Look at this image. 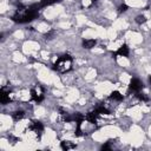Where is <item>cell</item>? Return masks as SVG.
<instances>
[{
    "label": "cell",
    "mask_w": 151,
    "mask_h": 151,
    "mask_svg": "<svg viewBox=\"0 0 151 151\" xmlns=\"http://www.w3.org/2000/svg\"><path fill=\"white\" fill-rule=\"evenodd\" d=\"M39 8H40V5H31V6L26 7V6L19 4L17 12L12 15V20L18 24L31 22L39 15Z\"/></svg>",
    "instance_id": "cell-1"
},
{
    "label": "cell",
    "mask_w": 151,
    "mask_h": 151,
    "mask_svg": "<svg viewBox=\"0 0 151 151\" xmlns=\"http://www.w3.org/2000/svg\"><path fill=\"white\" fill-rule=\"evenodd\" d=\"M72 64H73V58L70 54H63L57 59L53 68L59 73H65L72 68Z\"/></svg>",
    "instance_id": "cell-2"
},
{
    "label": "cell",
    "mask_w": 151,
    "mask_h": 151,
    "mask_svg": "<svg viewBox=\"0 0 151 151\" xmlns=\"http://www.w3.org/2000/svg\"><path fill=\"white\" fill-rule=\"evenodd\" d=\"M31 99L33 101H35L37 104H40L44 99H45V94H44V88L41 86H37L31 88Z\"/></svg>",
    "instance_id": "cell-3"
},
{
    "label": "cell",
    "mask_w": 151,
    "mask_h": 151,
    "mask_svg": "<svg viewBox=\"0 0 151 151\" xmlns=\"http://www.w3.org/2000/svg\"><path fill=\"white\" fill-rule=\"evenodd\" d=\"M143 87H144V84H143V81L142 80H139L138 78H132L131 80H130V84H129V91L131 92H136V93H138V92H140L142 90H143Z\"/></svg>",
    "instance_id": "cell-4"
},
{
    "label": "cell",
    "mask_w": 151,
    "mask_h": 151,
    "mask_svg": "<svg viewBox=\"0 0 151 151\" xmlns=\"http://www.w3.org/2000/svg\"><path fill=\"white\" fill-rule=\"evenodd\" d=\"M9 93H11V90L8 88V87H1V90H0V103L2 104V105H7V104H9L11 103V96H9Z\"/></svg>",
    "instance_id": "cell-5"
},
{
    "label": "cell",
    "mask_w": 151,
    "mask_h": 151,
    "mask_svg": "<svg viewBox=\"0 0 151 151\" xmlns=\"http://www.w3.org/2000/svg\"><path fill=\"white\" fill-rule=\"evenodd\" d=\"M28 129L40 136L42 133V131H44V125H42V123L40 120H32L29 126H28Z\"/></svg>",
    "instance_id": "cell-6"
},
{
    "label": "cell",
    "mask_w": 151,
    "mask_h": 151,
    "mask_svg": "<svg viewBox=\"0 0 151 151\" xmlns=\"http://www.w3.org/2000/svg\"><path fill=\"white\" fill-rule=\"evenodd\" d=\"M129 54H130V50H129L127 45L124 44V45H122L114 53H112V57H113V58H117V55H119V57H126V58H127Z\"/></svg>",
    "instance_id": "cell-7"
},
{
    "label": "cell",
    "mask_w": 151,
    "mask_h": 151,
    "mask_svg": "<svg viewBox=\"0 0 151 151\" xmlns=\"http://www.w3.org/2000/svg\"><path fill=\"white\" fill-rule=\"evenodd\" d=\"M98 113L93 110V111H90V112H87L86 114H85V119L90 123V124H96L97 123V119H98Z\"/></svg>",
    "instance_id": "cell-8"
},
{
    "label": "cell",
    "mask_w": 151,
    "mask_h": 151,
    "mask_svg": "<svg viewBox=\"0 0 151 151\" xmlns=\"http://www.w3.org/2000/svg\"><path fill=\"white\" fill-rule=\"evenodd\" d=\"M97 45V40L96 39H85L83 40V47L86 50H91Z\"/></svg>",
    "instance_id": "cell-9"
},
{
    "label": "cell",
    "mask_w": 151,
    "mask_h": 151,
    "mask_svg": "<svg viewBox=\"0 0 151 151\" xmlns=\"http://www.w3.org/2000/svg\"><path fill=\"white\" fill-rule=\"evenodd\" d=\"M60 147L64 150V151H67V150H71V149H76V144L70 142V140H63L60 143Z\"/></svg>",
    "instance_id": "cell-10"
},
{
    "label": "cell",
    "mask_w": 151,
    "mask_h": 151,
    "mask_svg": "<svg viewBox=\"0 0 151 151\" xmlns=\"http://www.w3.org/2000/svg\"><path fill=\"white\" fill-rule=\"evenodd\" d=\"M110 98H111L112 100H116V101H122V100L124 99V96H123L119 91H112V92L110 93Z\"/></svg>",
    "instance_id": "cell-11"
},
{
    "label": "cell",
    "mask_w": 151,
    "mask_h": 151,
    "mask_svg": "<svg viewBox=\"0 0 151 151\" xmlns=\"http://www.w3.org/2000/svg\"><path fill=\"white\" fill-rule=\"evenodd\" d=\"M24 117H25V112H24L22 110H17V111H14V112L12 113V118H13L15 122L21 120Z\"/></svg>",
    "instance_id": "cell-12"
},
{
    "label": "cell",
    "mask_w": 151,
    "mask_h": 151,
    "mask_svg": "<svg viewBox=\"0 0 151 151\" xmlns=\"http://www.w3.org/2000/svg\"><path fill=\"white\" fill-rule=\"evenodd\" d=\"M94 111L100 116V114H109L110 112H109V110L104 106V105H98L96 109H94Z\"/></svg>",
    "instance_id": "cell-13"
},
{
    "label": "cell",
    "mask_w": 151,
    "mask_h": 151,
    "mask_svg": "<svg viewBox=\"0 0 151 151\" xmlns=\"http://www.w3.org/2000/svg\"><path fill=\"white\" fill-rule=\"evenodd\" d=\"M136 97H137V99H138V100H140V101H149V97H147L145 93L138 92V93L136 94Z\"/></svg>",
    "instance_id": "cell-14"
},
{
    "label": "cell",
    "mask_w": 151,
    "mask_h": 151,
    "mask_svg": "<svg viewBox=\"0 0 151 151\" xmlns=\"http://www.w3.org/2000/svg\"><path fill=\"white\" fill-rule=\"evenodd\" d=\"M58 1H60V0H42V1L40 2V7H46V6H50V5L55 4V2H58Z\"/></svg>",
    "instance_id": "cell-15"
},
{
    "label": "cell",
    "mask_w": 151,
    "mask_h": 151,
    "mask_svg": "<svg viewBox=\"0 0 151 151\" xmlns=\"http://www.w3.org/2000/svg\"><path fill=\"white\" fill-rule=\"evenodd\" d=\"M134 20H136V22H137V24H139V25H140V24H144V22L146 21V17H145V15H143V14H139V15H137V17H136V19H134Z\"/></svg>",
    "instance_id": "cell-16"
},
{
    "label": "cell",
    "mask_w": 151,
    "mask_h": 151,
    "mask_svg": "<svg viewBox=\"0 0 151 151\" xmlns=\"http://www.w3.org/2000/svg\"><path fill=\"white\" fill-rule=\"evenodd\" d=\"M127 9H129V6H127L126 4H122V5L118 7V12H119V13H125Z\"/></svg>",
    "instance_id": "cell-17"
},
{
    "label": "cell",
    "mask_w": 151,
    "mask_h": 151,
    "mask_svg": "<svg viewBox=\"0 0 151 151\" xmlns=\"http://www.w3.org/2000/svg\"><path fill=\"white\" fill-rule=\"evenodd\" d=\"M54 34H55V31H54V29H51L50 32H47V33L45 34V38H46V39H52V37H53Z\"/></svg>",
    "instance_id": "cell-18"
},
{
    "label": "cell",
    "mask_w": 151,
    "mask_h": 151,
    "mask_svg": "<svg viewBox=\"0 0 151 151\" xmlns=\"http://www.w3.org/2000/svg\"><path fill=\"white\" fill-rule=\"evenodd\" d=\"M100 149H101V150H111V145H110V143H105V144L101 145Z\"/></svg>",
    "instance_id": "cell-19"
},
{
    "label": "cell",
    "mask_w": 151,
    "mask_h": 151,
    "mask_svg": "<svg viewBox=\"0 0 151 151\" xmlns=\"http://www.w3.org/2000/svg\"><path fill=\"white\" fill-rule=\"evenodd\" d=\"M149 84H150V86H151V76H149Z\"/></svg>",
    "instance_id": "cell-20"
},
{
    "label": "cell",
    "mask_w": 151,
    "mask_h": 151,
    "mask_svg": "<svg viewBox=\"0 0 151 151\" xmlns=\"http://www.w3.org/2000/svg\"><path fill=\"white\" fill-rule=\"evenodd\" d=\"M90 1H91V2H92V4H94V2H96V1H97V0H90Z\"/></svg>",
    "instance_id": "cell-21"
}]
</instances>
